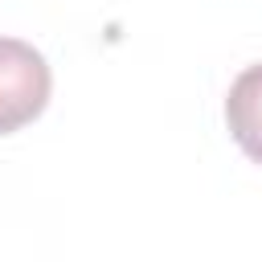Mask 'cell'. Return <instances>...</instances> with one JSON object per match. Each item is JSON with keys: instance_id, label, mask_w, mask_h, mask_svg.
Here are the masks:
<instances>
[{"instance_id": "6da1fadb", "label": "cell", "mask_w": 262, "mask_h": 262, "mask_svg": "<svg viewBox=\"0 0 262 262\" xmlns=\"http://www.w3.org/2000/svg\"><path fill=\"white\" fill-rule=\"evenodd\" d=\"M53 90V74L45 57L16 37H0V135L33 123Z\"/></svg>"}, {"instance_id": "7a4b0ae2", "label": "cell", "mask_w": 262, "mask_h": 262, "mask_svg": "<svg viewBox=\"0 0 262 262\" xmlns=\"http://www.w3.org/2000/svg\"><path fill=\"white\" fill-rule=\"evenodd\" d=\"M225 123L237 147L254 164H262V66H250L233 78L225 98Z\"/></svg>"}]
</instances>
